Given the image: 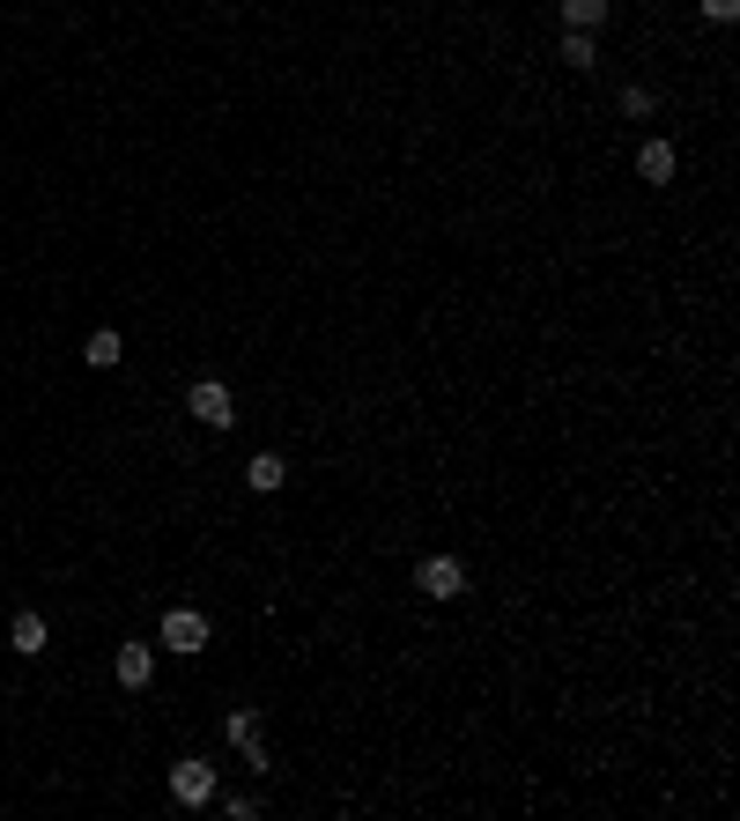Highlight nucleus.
<instances>
[{"label": "nucleus", "mask_w": 740, "mask_h": 821, "mask_svg": "<svg viewBox=\"0 0 740 821\" xmlns=\"http://www.w3.org/2000/svg\"><path fill=\"white\" fill-rule=\"evenodd\" d=\"M186 415H193V423H208V429H230V423H237V399H230V385H222V377H200L193 393H186Z\"/></svg>", "instance_id": "1"}, {"label": "nucleus", "mask_w": 740, "mask_h": 821, "mask_svg": "<svg viewBox=\"0 0 740 821\" xmlns=\"http://www.w3.org/2000/svg\"><path fill=\"white\" fill-rule=\"evenodd\" d=\"M415 593H430V599H459V593H467V563H459V555H430V563L415 571Z\"/></svg>", "instance_id": "2"}, {"label": "nucleus", "mask_w": 740, "mask_h": 821, "mask_svg": "<svg viewBox=\"0 0 740 821\" xmlns=\"http://www.w3.org/2000/svg\"><path fill=\"white\" fill-rule=\"evenodd\" d=\"M171 799H178V807H208V799H215V763L186 755V763L171 770Z\"/></svg>", "instance_id": "3"}, {"label": "nucleus", "mask_w": 740, "mask_h": 821, "mask_svg": "<svg viewBox=\"0 0 740 821\" xmlns=\"http://www.w3.org/2000/svg\"><path fill=\"white\" fill-rule=\"evenodd\" d=\"M200 644H208V615L171 607V615H163V651H200Z\"/></svg>", "instance_id": "4"}, {"label": "nucleus", "mask_w": 740, "mask_h": 821, "mask_svg": "<svg viewBox=\"0 0 740 821\" xmlns=\"http://www.w3.org/2000/svg\"><path fill=\"white\" fill-rule=\"evenodd\" d=\"M674 163H681V156H674V141H644V149H637V178H644V185H666V178H674Z\"/></svg>", "instance_id": "5"}, {"label": "nucleus", "mask_w": 740, "mask_h": 821, "mask_svg": "<svg viewBox=\"0 0 740 821\" xmlns=\"http://www.w3.org/2000/svg\"><path fill=\"white\" fill-rule=\"evenodd\" d=\"M148 673H156V651H148V644H119V689H148Z\"/></svg>", "instance_id": "6"}, {"label": "nucleus", "mask_w": 740, "mask_h": 821, "mask_svg": "<svg viewBox=\"0 0 740 821\" xmlns=\"http://www.w3.org/2000/svg\"><path fill=\"white\" fill-rule=\"evenodd\" d=\"M119 355H126V341H119V333H112V326H97V333L82 341V363H89V371H112Z\"/></svg>", "instance_id": "7"}, {"label": "nucleus", "mask_w": 740, "mask_h": 821, "mask_svg": "<svg viewBox=\"0 0 740 821\" xmlns=\"http://www.w3.org/2000/svg\"><path fill=\"white\" fill-rule=\"evenodd\" d=\"M282 481H289V467H282V451H260V459L245 467V489H260V497H274Z\"/></svg>", "instance_id": "8"}, {"label": "nucleus", "mask_w": 740, "mask_h": 821, "mask_svg": "<svg viewBox=\"0 0 740 821\" xmlns=\"http://www.w3.org/2000/svg\"><path fill=\"white\" fill-rule=\"evenodd\" d=\"M615 0H563V30H600Z\"/></svg>", "instance_id": "9"}, {"label": "nucleus", "mask_w": 740, "mask_h": 821, "mask_svg": "<svg viewBox=\"0 0 740 821\" xmlns=\"http://www.w3.org/2000/svg\"><path fill=\"white\" fill-rule=\"evenodd\" d=\"M556 60H570L578 75H585V67H600V45H592V30H563V52H556Z\"/></svg>", "instance_id": "10"}, {"label": "nucleus", "mask_w": 740, "mask_h": 821, "mask_svg": "<svg viewBox=\"0 0 740 821\" xmlns=\"http://www.w3.org/2000/svg\"><path fill=\"white\" fill-rule=\"evenodd\" d=\"M8 644L23 651V659H38V651H45V615H15V629H8Z\"/></svg>", "instance_id": "11"}, {"label": "nucleus", "mask_w": 740, "mask_h": 821, "mask_svg": "<svg viewBox=\"0 0 740 821\" xmlns=\"http://www.w3.org/2000/svg\"><path fill=\"white\" fill-rule=\"evenodd\" d=\"M222 733H230L237 747H245V740H260V711H230V725H222Z\"/></svg>", "instance_id": "12"}, {"label": "nucleus", "mask_w": 740, "mask_h": 821, "mask_svg": "<svg viewBox=\"0 0 740 821\" xmlns=\"http://www.w3.org/2000/svg\"><path fill=\"white\" fill-rule=\"evenodd\" d=\"M652 104H659V97H652V89H637V82L622 89V111H630V119H652Z\"/></svg>", "instance_id": "13"}, {"label": "nucleus", "mask_w": 740, "mask_h": 821, "mask_svg": "<svg viewBox=\"0 0 740 821\" xmlns=\"http://www.w3.org/2000/svg\"><path fill=\"white\" fill-rule=\"evenodd\" d=\"M704 15H711V23H733V15H740V0H704Z\"/></svg>", "instance_id": "14"}]
</instances>
